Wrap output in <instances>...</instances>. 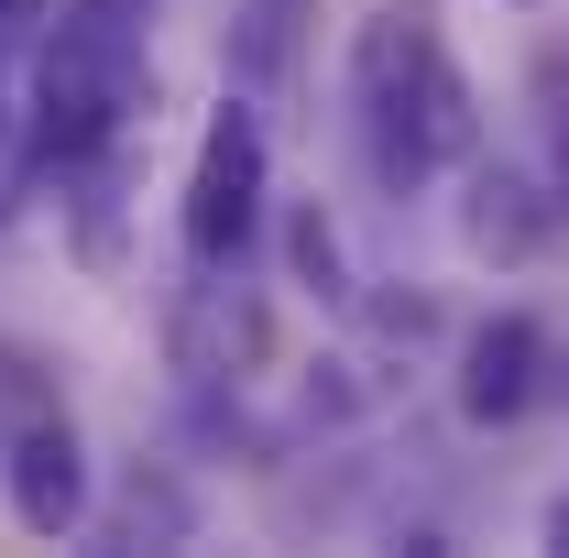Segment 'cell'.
<instances>
[{
    "instance_id": "7",
    "label": "cell",
    "mask_w": 569,
    "mask_h": 558,
    "mask_svg": "<svg viewBox=\"0 0 569 558\" xmlns=\"http://www.w3.org/2000/svg\"><path fill=\"white\" fill-rule=\"evenodd\" d=\"M307 11H318V0H230V67L241 77H284Z\"/></svg>"
},
{
    "instance_id": "11",
    "label": "cell",
    "mask_w": 569,
    "mask_h": 558,
    "mask_svg": "<svg viewBox=\"0 0 569 558\" xmlns=\"http://www.w3.org/2000/svg\"><path fill=\"white\" fill-rule=\"evenodd\" d=\"M548 548L569 558V492H559V504H548Z\"/></svg>"
},
{
    "instance_id": "3",
    "label": "cell",
    "mask_w": 569,
    "mask_h": 558,
    "mask_svg": "<svg viewBox=\"0 0 569 558\" xmlns=\"http://www.w3.org/2000/svg\"><path fill=\"white\" fill-rule=\"evenodd\" d=\"M263 198H274L263 110H252V99H219L209 132H198V165H187V198H176V252H187V275H241L252 241H263Z\"/></svg>"
},
{
    "instance_id": "12",
    "label": "cell",
    "mask_w": 569,
    "mask_h": 558,
    "mask_svg": "<svg viewBox=\"0 0 569 558\" xmlns=\"http://www.w3.org/2000/svg\"><path fill=\"white\" fill-rule=\"evenodd\" d=\"M503 11H548V0H503Z\"/></svg>"
},
{
    "instance_id": "5",
    "label": "cell",
    "mask_w": 569,
    "mask_h": 558,
    "mask_svg": "<svg viewBox=\"0 0 569 558\" xmlns=\"http://www.w3.org/2000/svg\"><path fill=\"white\" fill-rule=\"evenodd\" d=\"M548 372H559V350H548V329L537 318H482L471 340H460V417L471 427H515L548 406Z\"/></svg>"
},
{
    "instance_id": "10",
    "label": "cell",
    "mask_w": 569,
    "mask_h": 558,
    "mask_svg": "<svg viewBox=\"0 0 569 558\" xmlns=\"http://www.w3.org/2000/svg\"><path fill=\"white\" fill-rule=\"evenodd\" d=\"M548 165H559V187H569V99H559V132H548Z\"/></svg>"
},
{
    "instance_id": "2",
    "label": "cell",
    "mask_w": 569,
    "mask_h": 558,
    "mask_svg": "<svg viewBox=\"0 0 569 558\" xmlns=\"http://www.w3.org/2000/svg\"><path fill=\"white\" fill-rule=\"evenodd\" d=\"M153 88V11L142 0H67L56 22H33V99H22V153L33 176L99 165L121 121Z\"/></svg>"
},
{
    "instance_id": "9",
    "label": "cell",
    "mask_w": 569,
    "mask_h": 558,
    "mask_svg": "<svg viewBox=\"0 0 569 558\" xmlns=\"http://www.w3.org/2000/svg\"><path fill=\"white\" fill-rule=\"evenodd\" d=\"M33 22H44V0H0V56H11V44H22Z\"/></svg>"
},
{
    "instance_id": "8",
    "label": "cell",
    "mask_w": 569,
    "mask_h": 558,
    "mask_svg": "<svg viewBox=\"0 0 569 558\" xmlns=\"http://www.w3.org/2000/svg\"><path fill=\"white\" fill-rule=\"evenodd\" d=\"M284 263H296V285H307L318 307H351V263H340V230H329V209H318V198L284 219Z\"/></svg>"
},
{
    "instance_id": "1",
    "label": "cell",
    "mask_w": 569,
    "mask_h": 558,
    "mask_svg": "<svg viewBox=\"0 0 569 558\" xmlns=\"http://www.w3.org/2000/svg\"><path fill=\"white\" fill-rule=\"evenodd\" d=\"M351 142H361V176L383 198H417L449 165H471V142H482L471 77L449 67V44L417 11H372L351 33Z\"/></svg>"
},
{
    "instance_id": "6",
    "label": "cell",
    "mask_w": 569,
    "mask_h": 558,
    "mask_svg": "<svg viewBox=\"0 0 569 558\" xmlns=\"http://www.w3.org/2000/svg\"><path fill=\"white\" fill-rule=\"evenodd\" d=\"M569 219V187L559 176H526V165H471V209H460V241L482 263H526L548 252V230Z\"/></svg>"
},
{
    "instance_id": "4",
    "label": "cell",
    "mask_w": 569,
    "mask_h": 558,
    "mask_svg": "<svg viewBox=\"0 0 569 558\" xmlns=\"http://www.w3.org/2000/svg\"><path fill=\"white\" fill-rule=\"evenodd\" d=\"M0 492H11L22 537H77L88 526V438L67 427V406H33V417L0 427Z\"/></svg>"
}]
</instances>
